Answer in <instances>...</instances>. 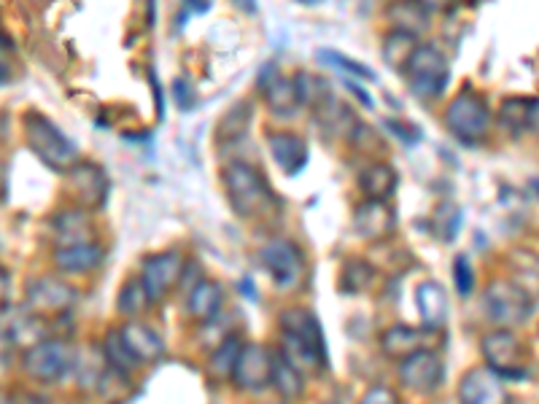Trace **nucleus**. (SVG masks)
Wrapping results in <instances>:
<instances>
[{
	"mask_svg": "<svg viewBox=\"0 0 539 404\" xmlns=\"http://www.w3.org/2000/svg\"><path fill=\"white\" fill-rule=\"evenodd\" d=\"M221 178H224V192H227L232 211L243 216V219L267 216L278 205L273 189L267 186L265 176L254 165H248V162H230V165L224 167Z\"/></svg>",
	"mask_w": 539,
	"mask_h": 404,
	"instance_id": "obj_1",
	"label": "nucleus"
},
{
	"mask_svg": "<svg viewBox=\"0 0 539 404\" xmlns=\"http://www.w3.org/2000/svg\"><path fill=\"white\" fill-rule=\"evenodd\" d=\"M22 127H25L27 146L46 167H52L57 173H68L79 165V149L68 141V135L49 116L27 111Z\"/></svg>",
	"mask_w": 539,
	"mask_h": 404,
	"instance_id": "obj_2",
	"label": "nucleus"
},
{
	"mask_svg": "<svg viewBox=\"0 0 539 404\" xmlns=\"http://www.w3.org/2000/svg\"><path fill=\"white\" fill-rule=\"evenodd\" d=\"M402 73H405L410 95L426 100V103L442 97V92L448 89V79H451L448 60L434 44H418Z\"/></svg>",
	"mask_w": 539,
	"mask_h": 404,
	"instance_id": "obj_3",
	"label": "nucleus"
},
{
	"mask_svg": "<svg viewBox=\"0 0 539 404\" xmlns=\"http://www.w3.org/2000/svg\"><path fill=\"white\" fill-rule=\"evenodd\" d=\"M483 316L499 329H513L529 321L531 297L521 283L499 278L483 294Z\"/></svg>",
	"mask_w": 539,
	"mask_h": 404,
	"instance_id": "obj_4",
	"label": "nucleus"
},
{
	"mask_svg": "<svg viewBox=\"0 0 539 404\" xmlns=\"http://www.w3.org/2000/svg\"><path fill=\"white\" fill-rule=\"evenodd\" d=\"M76 367V353L65 340L46 337L22 353V369L36 383H60Z\"/></svg>",
	"mask_w": 539,
	"mask_h": 404,
	"instance_id": "obj_5",
	"label": "nucleus"
},
{
	"mask_svg": "<svg viewBox=\"0 0 539 404\" xmlns=\"http://www.w3.org/2000/svg\"><path fill=\"white\" fill-rule=\"evenodd\" d=\"M445 127L461 143H480L491 130V108L475 92H461L445 108Z\"/></svg>",
	"mask_w": 539,
	"mask_h": 404,
	"instance_id": "obj_6",
	"label": "nucleus"
},
{
	"mask_svg": "<svg viewBox=\"0 0 539 404\" xmlns=\"http://www.w3.org/2000/svg\"><path fill=\"white\" fill-rule=\"evenodd\" d=\"M259 262L281 291H294L305 281V256L294 240H267L259 251Z\"/></svg>",
	"mask_w": 539,
	"mask_h": 404,
	"instance_id": "obj_7",
	"label": "nucleus"
},
{
	"mask_svg": "<svg viewBox=\"0 0 539 404\" xmlns=\"http://www.w3.org/2000/svg\"><path fill=\"white\" fill-rule=\"evenodd\" d=\"M483 356L486 367L494 369L499 378H523L529 369V353L521 337L510 329H496V332L483 337Z\"/></svg>",
	"mask_w": 539,
	"mask_h": 404,
	"instance_id": "obj_8",
	"label": "nucleus"
},
{
	"mask_svg": "<svg viewBox=\"0 0 539 404\" xmlns=\"http://www.w3.org/2000/svg\"><path fill=\"white\" fill-rule=\"evenodd\" d=\"M76 302H79V291L60 275H41L36 281L27 283L25 289L27 313L38 318L62 316L76 308Z\"/></svg>",
	"mask_w": 539,
	"mask_h": 404,
	"instance_id": "obj_9",
	"label": "nucleus"
},
{
	"mask_svg": "<svg viewBox=\"0 0 539 404\" xmlns=\"http://www.w3.org/2000/svg\"><path fill=\"white\" fill-rule=\"evenodd\" d=\"M184 275V254L181 251H160L143 259L141 281L149 291L151 302H160L176 289V283Z\"/></svg>",
	"mask_w": 539,
	"mask_h": 404,
	"instance_id": "obj_10",
	"label": "nucleus"
},
{
	"mask_svg": "<svg viewBox=\"0 0 539 404\" xmlns=\"http://www.w3.org/2000/svg\"><path fill=\"white\" fill-rule=\"evenodd\" d=\"M445 378V364H442L440 353L426 348L413 356L399 361V383L416 394H429L434 388L440 386Z\"/></svg>",
	"mask_w": 539,
	"mask_h": 404,
	"instance_id": "obj_11",
	"label": "nucleus"
},
{
	"mask_svg": "<svg viewBox=\"0 0 539 404\" xmlns=\"http://www.w3.org/2000/svg\"><path fill=\"white\" fill-rule=\"evenodd\" d=\"M270 375H273V351H267L265 345L259 343L243 345L230 378L232 383L240 391H262L270 386Z\"/></svg>",
	"mask_w": 539,
	"mask_h": 404,
	"instance_id": "obj_12",
	"label": "nucleus"
},
{
	"mask_svg": "<svg viewBox=\"0 0 539 404\" xmlns=\"http://www.w3.org/2000/svg\"><path fill=\"white\" fill-rule=\"evenodd\" d=\"M437 340H440V329H429V326L416 329V326L394 324L380 334V351L386 353L389 359L402 361L407 356H413V353L426 351V348L434 351Z\"/></svg>",
	"mask_w": 539,
	"mask_h": 404,
	"instance_id": "obj_13",
	"label": "nucleus"
},
{
	"mask_svg": "<svg viewBox=\"0 0 539 404\" xmlns=\"http://www.w3.org/2000/svg\"><path fill=\"white\" fill-rule=\"evenodd\" d=\"M397 229V211L389 200H364L354 211V232L362 240H386Z\"/></svg>",
	"mask_w": 539,
	"mask_h": 404,
	"instance_id": "obj_14",
	"label": "nucleus"
},
{
	"mask_svg": "<svg viewBox=\"0 0 539 404\" xmlns=\"http://www.w3.org/2000/svg\"><path fill=\"white\" fill-rule=\"evenodd\" d=\"M278 324H281V334L308 345L310 351L327 361V340L321 332L319 318L313 316L308 308H286L278 318Z\"/></svg>",
	"mask_w": 539,
	"mask_h": 404,
	"instance_id": "obj_15",
	"label": "nucleus"
},
{
	"mask_svg": "<svg viewBox=\"0 0 539 404\" xmlns=\"http://www.w3.org/2000/svg\"><path fill=\"white\" fill-rule=\"evenodd\" d=\"M459 404H507V391L494 369L475 367L459 383Z\"/></svg>",
	"mask_w": 539,
	"mask_h": 404,
	"instance_id": "obj_16",
	"label": "nucleus"
},
{
	"mask_svg": "<svg viewBox=\"0 0 539 404\" xmlns=\"http://www.w3.org/2000/svg\"><path fill=\"white\" fill-rule=\"evenodd\" d=\"M119 334H122L127 351L133 353L135 361H138L141 367H146V364H157V361L165 356V340L160 337V332H157L154 326L143 324L141 318L127 321V324L119 329Z\"/></svg>",
	"mask_w": 539,
	"mask_h": 404,
	"instance_id": "obj_17",
	"label": "nucleus"
},
{
	"mask_svg": "<svg viewBox=\"0 0 539 404\" xmlns=\"http://www.w3.org/2000/svg\"><path fill=\"white\" fill-rule=\"evenodd\" d=\"M71 173V192L73 200H76V208H84V211H92V208H100L108 197V181L103 176V170L95 165H79L68 170Z\"/></svg>",
	"mask_w": 539,
	"mask_h": 404,
	"instance_id": "obj_18",
	"label": "nucleus"
},
{
	"mask_svg": "<svg viewBox=\"0 0 539 404\" xmlns=\"http://www.w3.org/2000/svg\"><path fill=\"white\" fill-rule=\"evenodd\" d=\"M52 259H54V267H57L62 275H89V273H95L100 264H103L106 251H103V246L95 240V243L57 246L54 248Z\"/></svg>",
	"mask_w": 539,
	"mask_h": 404,
	"instance_id": "obj_19",
	"label": "nucleus"
},
{
	"mask_svg": "<svg viewBox=\"0 0 539 404\" xmlns=\"http://www.w3.org/2000/svg\"><path fill=\"white\" fill-rule=\"evenodd\" d=\"M52 235L57 246H76V243H95L98 232L84 208H68L52 219Z\"/></svg>",
	"mask_w": 539,
	"mask_h": 404,
	"instance_id": "obj_20",
	"label": "nucleus"
},
{
	"mask_svg": "<svg viewBox=\"0 0 539 404\" xmlns=\"http://www.w3.org/2000/svg\"><path fill=\"white\" fill-rule=\"evenodd\" d=\"M267 149L286 176H297L302 167L308 165V143L302 141L297 132H273L267 138Z\"/></svg>",
	"mask_w": 539,
	"mask_h": 404,
	"instance_id": "obj_21",
	"label": "nucleus"
},
{
	"mask_svg": "<svg viewBox=\"0 0 539 404\" xmlns=\"http://www.w3.org/2000/svg\"><path fill=\"white\" fill-rule=\"evenodd\" d=\"M221 305H224V291L216 281H197L192 289H189V297H186V310L195 321H203V324H211L216 321L221 313Z\"/></svg>",
	"mask_w": 539,
	"mask_h": 404,
	"instance_id": "obj_22",
	"label": "nucleus"
},
{
	"mask_svg": "<svg viewBox=\"0 0 539 404\" xmlns=\"http://www.w3.org/2000/svg\"><path fill=\"white\" fill-rule=\"evenodd\" d=\"M416 305L421 321L429 329H442L448 321V294L437 281H424L416 289Z\"/></svg>",
	"mask_w": 539,
	"mask_h": 404,
	"instance_id": "obj_23",
	"label": "nucleus"
},
{
	"mask_svg": "<svg viewBox=\"0 0 539 404\" xmlns=\"http://www.w3.org/2000/svg\"><path fill=\"white\" fill-rule=\"evenodd\" d=\"M265 100L267 108L273 111L278 119H292L297 114L300 103V92H297V81L281 73L270 76V84H265Z\"/></svg>",
	"mask_w": 539,
	"mask_h": 404,
	"instance_id": "obj_24",
	"label": "nucleus"
},
{
	"mask_svg": "<svg viewBox=\"0 0 539 404\" xmlns=\"http://www.w3.org/2000/svg\"><path fill=\"white\" fill-rule=\"evenodd\" d=\"M399 176L397 170L386 162H372L359 173V189L367 200H389L397 192Z\"/></svg>",
	"mask_w": 539,
	"mask_h": 404,
	"instance_id": "obj_25",
	"label": "nucleus"
},
{
	"mask_svg": "<svg viewBox=\"0 0 539 404\" xmlns=\"http://www.w3.org/2000/svg\"><path fill=\"white\" fill-rule=\"evenodd\" d=\"M270 386L278 391V394L292 402V399H300L305 394V375L300 369L294 367L292 361L286 359L281 351H273V375H270Z\"/></svg>",
	"mask_w": 539,
	"mask_h": 404,
	"instance_id": "obj_26",
	"label": "nucleus"
},
{
	"mask_svg": "<svg viewBox=\"0 0 539 404\" xmlns=\"http://www.w3.org/2000/svg\"><path fill=\"white\" fill-rule=\"evenodd\" d=\"M149 305H154L149 297V291L143 286L141 275L138 278H127L122 283V289H119V297H116V310L122 313L127 321H135V318H141Z\"/></svg>",
	"mask_w": 539,
	"mask_h": 404,
	"instance_id": "obj_27",
	"label": "nucleus"
},
{
	"mask_svg": "<svg viewBox=\"0 0 539 404\" xmlns=\"http://www.w3.org/2000/svg\"><path fill=\"white\" fill-rule=\"evenodd\" d=\"M389 17L397 30H405V33L416 38L429 27V11L418 0H399V3L391 6Z\"/></svg>",
	"mask_w": 539,
	"mask_h": 404,
	"instance_id": "obj_28",
	"label": "nucleus"
},
{
	"mask_svg": "<svg viewBox=\"0 0 539 404\" xmlns=\"http://www.w3.org/2000/svg\"><path fill=\"white\" fill-rule=\"evenodd\" d=\"M243 340H240L238 334H227L224 340H221L216 348H213L211 359H208V367H211V375L219 380L232 378V372H235V364H238V356L243 351Z\"/></svg>",
	"mask_w": 539,
	"mask_h": 404,
	"instance_id": "obj_29",
	"label": "nucleus"
},
{
	"mask_svg": "<svg viewBox=\"0 0 539 404\" xmlns=\"http://www.w3.org/2000/svg\"><path fill=\"white\" fill-rule=\"evenodd\" d=\"M418 46V38L405 33V30H397V27H391V33L383 38V60L389 62L391 68H397V71H405L407 60L413 57Z\"/></svg>",
	"mask_w": 539,
	"mask_h": 404,
	"instance_id": "obj_30",
	"label": "nucleus"
},
{
	"mask_svg": "<svg viewBox=\"0 0 539 404\" xmlns=\"http://www.w3.org/2000/svg\"><path fill=\"white\" fill-rule=\"evenodd\" d=\"M100 351H103L108 367L114 369L116 375H130V372H135V369L141 367V364L135 361L133 353L127 351V345H124L119 329H111V332L106 334V340L100 345Z\"/></svg>",
	"mask_w": 539,
	"mask_h": 404,
	"instance_id": "obj_31",
	"label": "nucleus"
},
{
	"mask_svg": "<svg viewBox=\"0 0 539 404\" xmlns=\"http://www.w3.org/2000/svg\"><path fill=\"white\" fill-rule=\"evenodd\" d=\"M499 122L504 130H510L513 135L529 130V100L526 97H510L504 100L499 108Z\"/></svg>",
	"mask_w": 539,
	"mask_h": 404,
	"instance_id": "obj_32",
	"label": "nucleus"
},
{
	"mask_svg": "<svg viewBox=\"0 0 539 404\" xmlns=\"http://www.w3.org/2000/svg\"><path fill=\"white\" fill-rule=\"evenodd\" d=\"M372 267L364 259H348L343 264V273H340V289L348 291V294H356V291H364L372 281Z\"/></svg>",
	"mask_w": 539,
	"mask_h": 404,
	"instance_id": "obj_33",
	"label": "nucleus"
},
{
	"mask_svg": "<svg viewBox=\"0 0 539 404\" xmlns=\"http://www.w3.org/2000/svg\"><path fill=\"white\" fill-rule=\"evenodd\" d=\"M319 60L324 62V65H329V68H335L337 73H345V76H356V79L364 81L375 79V73H372L364 62L351 60V57H345V54L335 52V49H321Z\"/></svg>",
	"mask_w": 539,
	"mask_h": 404,
	"instance_id": "obj_34",
	"label": "nucleus"
},
{
	"mask_svg": "<svg viewBox=\"0 0 539 404\" xmlns=\"http://www.w3.org/2000/svg\"><path fill=\"white\" fill-rule=\"evenodd\" d=\"M297 81V92H300V103L302 106L310 108H319L327 97H332L329 92L327 81L319 79V76H310V73H300V76H294Z\"/></svg>",
	"mask_w": 539,
	"mask_h": 404,
	"instance_id": "obj_35",
	"label": "nucleus"
},
{
	"mask_svg": "<svg viewBox=\"0 0 539 404\" xmlns=\"http://www.w3.org/2000/svg\"><path fill=\"white\" fill-rule=\"evenodd\" d=\"M248 124H251V106L238 103V106L227 114V119L221 122V138H224V141H235V138L243 135V130H246Z\"/></svg>",
	"mask_w": 539,
	"mask_h": 404,
	"instance_id": "obj_36",
	"label": "nucleus"
},
{
	"mask_svg": "<svg viewBox=\"0 0 539 404\" xmlns=\"http://www.w3.org/2000/svg\"><path fill=\"white\" fill-rule=\"evenodd\" d=\"M453 283H456V291L461 297H469L472 289H475V273H472V264H469L467 256H456L453 262Z\"/></svg>",
	"mask_w": 539,
	"mask_h": 404,
	"instance_id": "obj_37",
	"label": "nucleus"
},
{
	"mask_svg": "<svg viewBox=\"0 0 539 404\" xmlns=\"http://www.w3.org/2000/svg\"><path fill=\"white\" fill-rule=\"evenodd\" d=\"M359 404H399L397 394L386 386H372L367 394L362 396V402Z\"/></svg>",
	"mask_w": 539,
	"mask_h": 404,
	"instance_id": "obj_38",
	"label": "nucleus"
},
{
	"mask_svg": "<svg viewBox=\"0 0 539 404\" xmlns=\"http://www.w3.org/2000/svg\"><path fill=\"white\" fill-rule=\"evenodd\" d=\"M386 127H389V130H394V135H399V141L407 143V146H413V143H418V138H421V132L405 122H391L389 119V122H386Z\"/></svg>",
	"mask_w": 539,
	"mask_h": 404,
	"instance_id": "obj_39",
	"label": "nucleus"
},
{
	"mask_svg": "<svg viewBox=\"0 0 539 404\" xmlns=\"http://www.w3.org/2000/svg\"><path fill=\"white\" fill-rule=\"evenodd\" d=\"M11 79V62H9V52L6 46L0 44V84H6Z\"/></svg>",
	"mask_w": 539,
	"mask_h": 404,
	"instance_id": "obj_40",
	"label": "nucleus"
},
{
	"mask_svg": "<svg viewBox=\"0 0 539 404\" xmlns=\"http://www.w3.org/2000/svg\"><path fill=\"white\" fill-rule=\"evenodd\" d=\"M418 3H421V6H424V9L429 11V14H432V11L451 9L456 0H418Z\"/></svg>",
	"mask_w": 539,
	"mask_h": 404,
	"instance_id": "obj_41",
	"label": "nucleus"
},
{
	"mask_svg": "<svg viewBox=\"0 0 539 404\" xmlns=\"http://www.w3.org/2000/svg\"><path fill=\"white\" fill-rule=\"evenodd\" d=\"M529 130L539 135V97L529 100Z\"/></svg>",
	"mask_w": 539,
	"mask_h": 404,
	"instance_id": "obj_42",
	"label": "nucleus"
},
{
	"mask_svg": "<svg viewBox=\"0 0 539 404\" xmlns=\"http://www.w3.org/2000/svg\"><path fill=\"white\" fill-rule=\"evenodd\" d=\"M240 11H246V14H257V0H232Z\"/></svg>",
	"mask_w": 539,
	"mask_h": 404,
	"instance_id": "obj_43",
	"label": "nucleus"
},
{
	"mask_svg": "<svg viewBox=\"0 0 539 404\" xmlns=\"http://www.w3.org/2000/svg\"><path fill=\"white\" fill-rule=\"evenodd\" d=\"M6 194V165H3V159H0V197Z\"/></svg>",
	"mask_w": 539,
	"mask_h": 404,
	"instance_id": "obj_44",
	"label": "nucleus"
},
{
	"mask_svg": "<svg viewBox=\"0 0 539 404\" xmlns=\"http://www.w3.org/2000/svg\"><path fill=\"white\" fill-rule=\"evenodd\" d=\"M3 294H6V275L0 273V297H3Z\"/></svg>",
	"mask_w": 539,
	"mask_h": 404,
	"instance_id": "obj_45",
	"label": "nucleus"
},
{
	"mask_svg": "<svg viewBox=\"0 0 539 404\" xmlns=\"http://www.w3.org/2000/svg\"><path fill=\"white\" fill-rule=\"evenodd\" d=\"M302 3H321V0H302Z\"/></svg>",
	"mask_w": 539,
	"mask_h": 404,
	"instance_id": "obj_46",
	"label": "nucleus"
},
{
	"mask_svg": "<svg viewBox=\"0 0 539 404\" xmlns=\"http://www.w3.org/2000/svg\"><path fill=\"white\" fill-rule=\"evenodd\" d=\"M534 189H537V192H539V178H537V181H534Z\"/></svg>",
	"mask_w": 539,
	"mask_h": 404,
	"instance_id": "obj_47",
	"label": "nucleus"
}]
</instances>
